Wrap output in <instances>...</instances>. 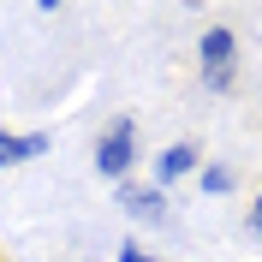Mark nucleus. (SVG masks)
Masks as SVG:
<instances>
[{
    "label": "nucleus",
    "instance_id": "3",
    "mask_svg": "<svg viewBox=\"0 0 262 262\" xmlns=\"http://www.w3.org/2000/svg\"><path fill=\"white\" fill-rule=\"evenodd\" d=\"M114 203H119V214L125 221H137V227H167L173 221V203H167V191L161 185H114Z\"/></svg>",
    "mask_w": 262,
    "mask_h": 262
},
{
    "label": "nucleus",
    "instance_id": "4",
    "mask_svg": "<svg viewBox=\"0 0 262 262\" xmlns=\"http://www.w3.org/2000/svg\"><path fill=\"white\" fill-rule=\"evenodd\" d=\"M196 167H203L196 143H185V137H179V143H167L161 155H155V185L167 191V185H179V179H196Z\"/></svg>",
    "mask_w": 262,
    "mask_h": 262
},
{
    "label": "nucleus",
    "instance_id": "5",
    "mask_svg": "<svg viewBox=\"0 0 262 262\" xmlns=\"http://www.w3.org/2000/svg\"><path fill=\"white\" fill-rule=\"evenodd\" d=\"M54 149L48 131H6L0 125V167H24V161H42Z\"/></svg>",
    "mask_w": 262,
    "mask_h": 262
},
{
    "label": "nucleus",
    "instance_id": "7",
    "mask_svg": "<svg viewBox=\"0 0 262 262\" xmlns=\"http://www.w3.org/2000/svg\"><path fill=\"white\" fill-rule=\"evenodd\" d=\"M119 262H167V256H155V250H143L137 238H125V245H119Z\"/></svg>",
    "mask_w": 262,
    "mask_h": 262
},
{
    "label": "nucleus",
    "instance_id": "2",
    "mask_svg": "<svg viewBox=\"0 0 262 262\" xmlns=\"http://www.w3.org/2000/svg\"><path fill=\"white\" fill-rule=\"evenodd\" d=\"M90 167H96L107 185H125L131 179V167H137V119L131 114H119V119L101 125L96 149H90Z\"/></svg>",
    "mask_w": 262,
    "mask_h": 262
},
{
    "label": "nucleus",
    "instance_id": "8",
    "mask_svg": "<svg viewBox=\"0 0 262 262\" xmlns=\"http://www.w3.org/2000/svg\"><path fill=\"white\" fill-rule=\"evenodd\" d=\"M245 227H250V238H262V191L250 196V214H245Z\"/></svg>",
    "mask_w": 262,
    "mask_h": 262
},
{
    "label": "nucleus",
    "instance_id": "1",
    "mask_svg": "<svg viewBox=\"0 0 262 262\" xmlns=\"http://www.w3.org/2000/svg\"><path fill=\"white\" fill-rule=\"evenodd\" d=\"M196 78L214 96H232V83H238V36L227 24H209L196 36Z\"/></svg>",
    "mask_w": 262,
    "mask_h": 262
},
{
    "label": "nucleus",
    "instance_id": "6",
    "mask_svg": "<svg viewBox=\"0 0 262 262\" xmlns=\"http://www.w3.org/2000/svg\"><path fill=\"white\" fill-rule=\"evenodd\" d=\"M196 191H203V196H227L232 191V167L227 161H203V167H196Z\"/></svg>",
    "mask_w": 262,
    "mask_h": 262
}]
</instances>
